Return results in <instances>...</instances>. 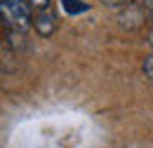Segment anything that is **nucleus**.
Returning a JSON list of instances; mask_svg holds the SVG:
<instances>
[{
	"label": "nucleus",
	"instance_id": "f257e3e1",
	"mask_svg": "<svg viewBox=\"0 0 153 148\" xmlns=\"http://www.w3.org/2000/svg\"><path fill=\"white\" fill-rule=\"evenodd\" d=\"M0 21L7 31L24 33L31 28V5L26 0H0Z\"/></svg>",
	"mask_w": 153,
	"mask_h": 148
},
{
	"label": "nucleus",
	"instance_id": "f03ea898",
	"mask_svg": "<svg viewBox=\"0 0 153 148\" xmlns=\"http://www.w3.org/2000/svg\"><path fill=\"white\" fill-rule=\"evenodd\" d=\"M33 26H36V31H38L42 38H50L54 31H57V17H54V12H52V7H42L36 12V19L31 21Z\"/></svg>",
	"mask_w": 153,
	"mask_h": 148
},
{
	"label": "nucleus",
	"instance_id": "7ed1b4c3",
	"mask_svg": "<svg viewBox=\"0 0 153 148\" xmlns=\"http://www.w3.org/2000/svg\"><path fill=\"white\" fill-rule=\"evenodd\" d=\"M61 10L68 14V17H76L90 10V2H82V0H61Z\"/></svg>",
	"mask_w": 153,
	"mask_h": 148
},
{
	"label": "nucleus",
	"instance_id": "20e7f679",
	"mask_svg": "<svg viewBox=\"0 0 153 148\" xmlns=\"http://www.w3.org/2000/svg\"><path fill=\"white\" fill-rule=\"evenodd\" d=\"M144 73H146V78H151V80H153V54L144 59Z\"/></svg>",
	"mask_w": 153,
	"mask_h": 148
},
{
	"label": "nucleus",
	"instance_id": "39448f33",
	"mask_svg": "<svg viewBox=\"0 0 153 148\" xmlns=\"http://www.w3.org/2000/svg\"><path fill=\"white\" fill-rule=\"evenodd\" d=\"M28 2H31L36 10H42V7H50V2H52V0H28Z\"/></svg>",
	"mask_w": 153,
	"mask_h": 148
},
{
	"label": "nucleus",
	"instance_id": "423d86ee",
	"mask_svg": "<svg viewBox=\"0 0 153 148\" xmlns=\"http://www.w3.org/2000/svg\"><path fill=\"white\" fill-rule=\"evenodd\" d=\"M104 5H111V7H118V5H125L127 0H101Z\"/></svg>",
	"mask_w": 153,
	"mask_h": 148
},
{
	"label": "nucleus",
	"instance_id": "0eeeda50",
	"mask_svg": "<svg viewBox=\"0 0 153 148\" xmlns=\"http://www.w3.org/2000/svg\"><path fill=\"white\" fill-rule=\"evenodd\" d=\"M146 10H149V14H151V19H153V0H146Z\"/></svg>",
	"mask_w": 153,
	"mask_h": 148
},
{
	"label": "nucleus",
	"instance_id": "6e6552de",
	"mask_svg": "<svg viewBox=\"0 0 153 148\" xmlns=\"http://www.w3.org/2000/svg\"><path fill=\"white\" fill-rule=\"evenodd\" d=\"M149 42H151V45H153V31H151V33H149Z\"/></svg>",
	"mask_w": 153,
	"mask_h": 148
}]
</instances>
